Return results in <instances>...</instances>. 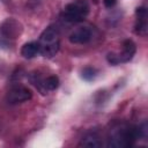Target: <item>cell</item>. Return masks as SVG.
I'll return each mask as SVG.
<instances>
[{"label": "cell", "mask_w": 148, "mask_h": 148, "mask_svg": "<svg viewBox=\"0 0 148 148\" xmlns=\"http://www.w3.org/2000/svg\"><path fill=\"white\" fill-rule=\"evenodd\" d=\"M109 147L114 148H126L133 146V143L139 140L136 126L128 125L125 123L114 124L109 132Z\"/></svg>", "instance_id": "6da1fadb"}, {"label": "cell", "mask_w": 148, "mask_h": 148, "mask_svg": "<svg viewBox=\"0 0 148 148\" xmlns=\"http://www.w3.org/2000/svg\"><path fill=\"white\" fill-rule=\"evenodd\" d=\"M39 53L45 58H52L57 54L60 47L59 29L57 25H49L39 36L38 39Z\"/></svg>", "instance_id": "7a4b0ae2"}, {"label": "cell", "mask_w": 148, "mask_h": 148, "mask_svg": "<svg viewBox=\"0 0 148 148\" xmlns=\"http://www.w3.org/2000/svg\"><path fill=\"white\" fill-rule=\"evenodd\" d=\"M89 14V5L86 0H75L67 3L62 12L61 18L68 23H79L82 22Z\"/></svg>", "instance_id": "3957f363"}, {"label": "cell", "mask_w": 148, "mask_h": 148, "mask_svg": "<svg viewBox=\"0 0 148 148\" xmlns=\"http://www.w3.org/2000/svg\"><path fill=\"white\" fill-rule=\"evenodd\" d=\"M135 52H136V46L134 42L131 39H126L121 44V51L108 53L106 59L111 65H118V64L130 61L134 57Z\"/></svg>", "instance_id": "277c9868"}, {"label": "cell", "mask_w": 148, "mask_h": 148, "mask_svg": "<svg viewBox=\"0 0 148 148\" xmlns=\"http://www.w3.org/2000/svg\"><path fill=\"white\" fill-rule=\"evenodd\" d=\"M31 97H32V92L28 87L23 84H15L8 90L6 99L9 104L15 105L28 102L31 99Z\"/></svg>", "instance_id": "5b68a950"}, {"label": "cell", "mask_w": 148, "mask_h": 148, "mask_svg": "<svg viewBox=\"0 0 148 148\" xmlns=\"http://www.w3.org/2000/svg\"><path fill=\"white\" fill-rule=\"evenodd\" d=\"M91 38H92V32L88 27H79L74 29L68 36V40L72 44H76V45L88 44L91 40Z\"/></svg>", "instance_id": "8992f818"}, {"label": "cell", "mask_w": 148, "mask_h": 148, "mask_svg": "<svg viewBox=\"0 0 148 148\" xmlns=\"http://www.w3.org/2000/svg\"><path fill=\"white\" fill-rule=\"evenodd\" d=\"M135 32L138 35L141 36H146L147 35V30H148V14H147V9L146 7L141 6L138 7L135 10Z\"/></svg>", "instance_id": "52a82bcc"}, {"label": "cell", "mask_w": 148, "mask_h": 148, "mask_svg": "<svg viewBox=\"0 0 148 148\" xmlns=\"http://www.w3.org/2000/svg\"><path fill=\"white\" fill-rule=\"evenodd\" d=\"M79 147H87V148H97L102 146V141L99 135L96 132H88L79 142Z\"/></svg>", "instance_id": "ba28073f"}, {"label": "cell", "mask_w": 148, "mask_h": 148, "mask_svg": "<svg viewBox=\"0 0 148 148\" xmlns=\"http://www.w3.org/2000/svg\"><path fill=\"white\" fill-rule=\"evenodd\" d=\"M39 53V46L37 42H29L25 43L21 47V56L25 59H31L35 58Z\"/></svg>", "instance_id": "9c48e42d"}, {"label": "cell", "mask_w": 148, "mask_h": 148, "mask_svg": "<svg viewBox=\"0 0 148 148\" xmlns=\"http://www.w3.org/2000/svg\"><path fill=\"white\" fill-rule=\"evenodd\" d=\"M43 86L47 94V91L56 90L59 87V77L57 75H50L45 79H43Z\"/></svg>", "instance_id": "30bf717a"}, {"label": "cell", "mask_w": 148, "mask_h": 148, "mask_svg": "<svg viewBox=\"0 0 148 148\" xmlns=\"http://www.w3.org/2000/svg\"><path fill=\"white\" fill-rule=\"evenodd\" d=\"M96 75H97V72H96V69L92 68V67H86V68H83L82 72H81V76H82V79L86 80V81H92V80H95Z\"/></svg>", "instance_id": "8fae6325"}, {"label": "cell", "mask_w": 148, "mask_h": 148, "mask_svg": "<svg viewBox=\"0 0 148 148\" xmlns=\"http://www.w3.org/2000/svg\"><path fill=\"white\" fill-rule=\"evenodd\" d=\"M117 0H103V3L106 8H112L114 5H116Z\"/></svg>", "instance_id": "7c38bea8"}]
</instances>
